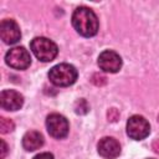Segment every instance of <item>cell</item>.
I'll return each mask as SVG.
<instances>
[{
	"instance_id": "cell-9",
	"label": "cell",
	"mask_w": 159,
	"mask_h": 159,
	"mask_svg": "<svg viewBox=\"0 0 159 159\" xmlns=\"http://www.w3.org/2000/svg\"><path fill=\"white\" fill-rule=\"evenodd\" d=\"M0 104L6 111H17L24 104V97L15 89H5L0 93Z\"/></svg>"
},
{
	"instance_id": "cell-13",
	"label": "cell",
	"mask_w": 159,
	"mask_h": 159,
	"mask_svg": "<svg viewBox=\"0 0 159 159\" xmlns=\"http://www.w3.org/2000/svg\"><path fill=\"white\" fill-rule=\"evenodd\" d=\"M75 109H76V113H78V114H84V113L88 112L89 107H88L86 99H80V101L76 102V104H75Z\"/></svg>"
},
{
	"instance_id": "cell-3",
	"label": "cell",
	"mask_w": 159,
	"mask_h": 159,
	"mask_svg": "<svg viewBox=\"0 0 159 159\" xmlns=\"http://www.w3.org/2000/svg\"><path fill=\"white\" fill-rule=\"evenodd\" d=\"M30 48L32 53L42 62L52 61L58 53L57 45L47 37H35L30 43Z\"/></svg>"
},
{
	"instance_id": "cell-11",
	"label": "cell",
	"mask_w": 159,
	"mask_h": 159,
	"mask_svg": "<svg viewBox=\"0 0 159 159\" xmlns=\"http://www.w3.org/2000/svg\"><path fill=\"white\" fill-rule=\"evenodd\" d=\"M42 145H43V137L40 132L30 130L26 132L25 135L22 137V147L29 152L40 149Z\"/></svg>"
},
{
	"instance_id": "cell-12",
	"label": "cell",
	"mask_w": 159,
	"mask_h": 159,
	"mask_svg": "<svg viewBox=\"0 0 159 159\" xmlns=\"http://www.w3.org/2000/svg\"><path fill=\"white\" fill-rule=\"evenodd\" d=\"M14 122L9 118H5V117H1L0 118V132L1 133H9L14 129Z\"/></svg>"
},
{
	"instance_id": "cell-4",
	"label": "cell",
	"mask_w": 159,
	"mask_h": 159,
	"mask_svg": "<svg viewBox=\"0 0 159 159\" xmlns=\"http://www.w3.org/2000/svg\"><path fill=\"white\" fill-rule=\"evenodd\" d=\"M150 133L149 122L139 114L132 116L127 122V134L134 140H142Z\"/></svg>"
},
{
	"instance_id": "cell-10",
	"label": "cell",
	"mask_w": 159,
	"mask_h": 159,
	"mask_svg": "<svg viewBox=\"0 0 159 159\" xmlns=\"http://www.w3.org/2000/svg\"><path fill=\"white\" fill-rule=\"evenodd\" d=\"M98 153L106 159H114L120 154L119 142L112 137H103L98 142Z\"/></svg>"
},
{
	"instance_id": "cell-14",
	"label": "cell",
	"mask_w": 159,
	"mask_h": 159,
	"mask_svg": "<svg viewBox=\"0 0 159 159\" xmlns=\"http://www.w3.org/2000/svg\"><path fill=\"white\" fill-rule=\"evenodd\" d=\"M0 143H1L0 158H1V159H4V158L6 157V154H7V145H6V143H5V140H4V139H1V140H0Z\"/></svg>"
},
{
	"instance_id": "cell-17",
	"label": "cell",
	"mask_w": 159,
	"mask_h": 159,
	"mask_svg": "<svg viewBox=\"0 0 159 159\" xmlns=\"http://www.w3.org/2000/svg\"><path fill=\"white\" fill-rule=\"evenodd\" d=\"M158 122H159V116H158Z\"/></svg>"
},
{
	"instance_id": "cell-5",
	"label": "cell",
	"mask_w": 159,
	"mask_h": 159,
	"mask_svg": "<svg viewBox=\"0 0 159 159\" xmlns=\"http://www.w3.org/2000/svg\"><path fill=\"white\" fill-rule=\"evenodd\" d=\"M5 62L15 70H26L31 63V57L29 51L22 47H12L10 48L5 55Z\"/></svg>"
},
{
	"instance_id": "cell-6",
	"label": "cell",
	"mask_w": 159,
	"mask_h": 159,
	"mask_svg": "<svg viewBox=\"0 0 159 159\" xmlns=\"http://www.w3.org/2000/svg\"><path fill=\"white\" fill-rule=\"evenodd\" d=\"M46 128L51 137L56 139H62L68 134V120L58 113H52L46 118Z\"/></svg>"
},
{
	"instance_id": "cell-7",
	"label": "cell",
	"mask_w": 159,
	"mask_h": 159,
	"mask_svg": "<svg viewBox=\"0 0 159 159\" xmlns=\"http://www.w3.org/2000/svg\"><path fill=\"white\" fill-rule=\"evenodd\" d=\"M98 66L104 72L116 73L122 67V58L117 52L106 50L98 56Z\"/></svg>"
},
{
	"instance_id": "cell-18",
	"label": "cell",
	"mask_w": 159,
	"mask_h": 159,
	"mask_svg": "<svg viewBox=\"0 0 159 159\" xmlns=\"http://www.w3.org/2000/svg\"><path fill=\"white\" fill-rule=\"evenodd\" d=\"M148 159H153V158H148Z\"/></svg>"
},
{
	"instance_id": "cell-8",
	"label": "cell",
	"mask_w": 159,
	"mask_h": 159,
	"mask_svg": "<svg viewBox=\"0 0 159 159\" xmlns=\"http://www.w3.org/2000/svg\"><path fill=\"white\" fill-rule=\"evenodd\" d=\"M0 37L1 40L7 43L12 45L16 43L21 37V31L19 25L12 19H5L0 24Z\"/></svg>"
},
{
	"instance_id": "cell-1",
	"label": "cell",
	"mask_w": 159,
	"mask_h": 159,
	"mask_svg": "<svg viewBox=\"0 0 159 159\" xmlns=\"http://www.w3.org/2000/svg\"><path fill=\"white\" fill-rule=\"evenodd\" d=\"M72 25L75 30L84 37L94 36L98 31V19L96 14L86 6H80L73 11Z\"/></svg>"
},
{
	"instance_id": "cell-15",
	"label": "cell",
	"mask_w": 159,
	"mask_h": 159,
	"mask_svg": "<svg viewBox=\"0 0 159 159\" xmlns=\"http://www.w3.org/2000/svg\"><path fill=\"white\" fill-rule=\"evenodd\" d=\"M34 159H53V155L51 153H40L35 155Z\"/></svg>"
},
{
	"instance_id": "cell-16",
	"label": "cell",
	"mask_w": 159,
	"mask_h": 159,
	"mask_svg": "<svg viewBox=\"0 0 159 159\" xmlns=\"http://www.w3.org/2000/svg\"><path fill=\"white\" fill-rule=\"evenodd\" d=\"M153 149H154V152L159 153V139H158V140H155V142L153 143Z\"/></svg>"
},
{
	"instance_id": "cell-2",
	"label": "cell",
	"mask_w": 159,
	"mask_h": 159,
	"mask_svg": "<svg viewBox=\"0 0 159 159\" xmlns=\"http://www.w3.org/2000/svg\"><path fill=\"white\" fill-rule=\"evenodd\" d=\"M48 80L58 87H67L76 82L77 70L70 63H60L48 71Z\"/></svg>"
}]
</instances>
